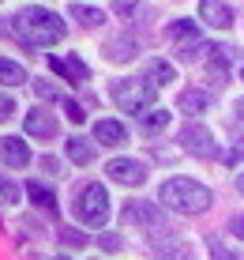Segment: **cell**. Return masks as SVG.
<instances>
[{"label": "cell", "instance_id": "3957f363", "mask_svg": "<svg viewBox=\"0 0 244 260\" xmlns=\"http://www.w3.org/2000/svg\"><path fill=\"white\" fill-rule=\"evenodd\" d=\"M113 102L120 106L124 113H147L150 106H154V98H158V87L150 83V79H116L113 83Z\"/></svg>", "mask_w": 244, "mask_h": 260}, {"label": "cell", "instance_id": "30bf717a", "mask_svg": "<svg viewBox=\"0 0 244 260\" xmlns=\"http://www.w3.org/2000/svg\"><path fill=\"white\" fill-rule=\"evenodd\" d=\"M26 132L38 136V140H53V136H57V117L45 113V110H30V113H26Z\"/></svg>", "mask_w": 244, "mask_h": 260}, {"label": "cell", "instance_id": "f1b7e54d", "mask_svg": "<svg viewBox=\"0 0 244 260\" xmlns=\"http://www.w3.org/2000/svg\"><path fill=\"white\" fill-rule=\"evenodd\" d=\"M15 113V102H12V94H0V121H8Z\"/></svg>", "mask_w": 244, "mask_h": 260}, {"label": "cell", "instance_id": "277c9868", "mask_svg": "<svg viewBox=\"0 0 244 260\" xmlns=\"http://www.w3.org/2000/svg\"><path fill=\"white\" fill-rule=\"evenodd\" d=\"M75 219L87 222V226H105V219H109V192H105V185L90 181L79 189L75 196Z\"/></svg>", "mask_w": 244, "mask_h": 260}, {"label": "cell", "instance_id": "7a4b0ae2", "mask_svg": "<svg viewBox=\"0 0 244 260\" xmlns=\"http://www.w3.org/2000/svg\"><path fill=\"white\" fill-rule=\"evenodd\" d=\"M158 196H161L166 208L184 211V215H195V211L211 208V192H207L199 181H192V177H173V181H166Z\"/></svg>", "mask_w": 244, "mask_h": 260}, {"label": "cell", "instance_id": "8992f818", "mask_svg": "<svg viewBox=\"0 0 244 260\" xmlns=\"http://www.w3.org/2000/svg\"><path fill=\"white\" fill-rule=\"evenodd\" d=\"M105 174H109L113 181H120V185H143L147 181V170H143V162H135V158H113V162L105 166Z\"/></svg>", "mask_w": 244, "mask_h": 260}, {"label": "cell", "instance_id": "836d02e7", "mask_svg": "<svg viewBox=\"0 0 244 260\" xmlns=\"http://www.w3.org/2000/svg\"><path fill=\"white\" fill-rule=\"evenodd\" d=\"M237 113H240V121H244V98H240V102H237Z\"/></svg>", "mask_w": 244, "mask_h": 260}, {"label": "cell", "instance_id": "d590c367", "mask_svg": "<svg viewBox=\"0 0 244 260\" xmlns=\"http://www.w3.org/2000/svg\"><path fill=\"white\" fill-rule=\"evenodd\" d=\"M240 76H244V72H240Z\"/></svg>", "mask_w": 244, "mask_h": 260}, {"label": "cell", "instance_id": "ba28073f", "mask_svg": "<svg viewBox=\"0 0 244 260\" xmlns=\"http://www.w3.org/2000/svg\"><path fill=\"white\" fill-rule=\"evenodd\" d=\"M0 162L23 170L26 162H30V147H26L19 136H4V140H0Z\"/></svg>", "mask_w": 244, "mask_h": 260}, {"label": "cell", "instance_id": "6da1fadb", "mask_svg": "<svg viewBox=\"0 0 244 260\" xmlns=\"http://www.w3.org/2000/svg\"><path fill=\"white\" fill-rule=\"evenodd\" d=\"M12 30L26 46L45 49V46H57V42L64 38V19H60L57 12H45V8H23V12H15Z\"/></svg>", "mask_w": 244, "mask_h": 260}, {"label": "cell", "instance_id": "ac0fdd59", "mask_svg": "<svg viewBox=\"0 0 244 260\" xmlns=\"http://www.w3.org/2000/svg\"><path fill=\"white\" fill-rule=\"evenodd\" d=\"M71 19H79L83 26H102L105 23V12H98V8H87V4H75V0H71Z\"/></svg>", "mask_w": 244, "mask_h": 260}, {"label": "cell", "instance_id": "9c48e42d", "mask_svg": "<svg viewBox=\"0 0 244 260\" xmlns=\"http://www.w3.org/2000/svg\"><path fill=\"white\" fill-rule=\"evenodd\" d=\"M124 222H135V226H158V222H161V211H158V204L135 200V204L124 208Z\"/></svg>", "mask_w": 244, "mask_h": 260}, {"label": "cell", "instance_id": "44dd1931", "mask_svg": "<svg viewBox=\"0 0 244 260\" xmlns=\"http://www.w3.org/2000/svg\"><path fill=\"white\" fill-rule=\"evenodd\" d=\"M173 79H177L173 64H166V60H150V83H154V87H161V83H173Z\"/></svg>", "mask_w": 244, "mask_h": 260}, {"label": "cell", "instance_id": "1f68e13d", "mask_svg": "<svg viewBox=\"0 0 244 260\" xmlns=\"http://www.w3.org/2000/svg\"><path fill=\"white\" fill-rule=\"evenodd\" d=\"M132 4H139V0H116V12H128Z\"/></svg>", "mask_w": 244, "mask_h": 260}, {"label": "cell", "instance_id": "d6986e66", "mask_svg": "<svg viewBox=\"0 0 244 260\" xmlns=\"http://www.w3.org/2000/svg\"><path fill=\"white\" fill-rule=\"evenodd\" d=\"M177 106H180L184 113H192V117H195V113H203L207 106H211V98H207L203 91H184V94L177 98Z\"/></svg>", "mask_w": 244, "mask_h": 260}, {"label": "cell", "instance_id": "83f0119b", "mask_svg": "<svg viewBox=\"0 0 244 260\" xmlns=\"http://www.w3.org/2000/svg\"><path fill=\"white\" fill-rule=\"evenodd\" d=\"M60 241H64V245H87V234H79V230H64V234H60Z\"/></svg>", "mask_w": 244, "mask_h": 260}, {"label": "cell", "instance_id": "d4e9b609", "mask_svg": "<svg viewBox=\"0 0 244 260\" xmlns=\"http://www.w3.org/2000/svg\"><path fill=\"white\" fill-rule=\"evenodd\" d=\"M169 38H195V23L192 19H177V23H169Z\"/></svg>", "mask_w": 244, "mask_h": 260}, {"label": "cell", "instance_id": "4316f807", "mask_svg": "<svg viewBox=\"0 0 244 260\" xmlns=\"http://www.w3.org/2000/svg\"><path fill=\"white\" fill-rule=\"evenodd\" d=\"M64 113H68L71 124H83L87 121V113H83V106H79V102H64Z\"/></svg>", "mask_w": 244, "mask_h": 260}, {"label": "cell", "instance_id": "7402d4cb", "mask_svg": "<svg viewBox=\"0 0 244 260\" xmlns=\"http://www.w3.org/2000/svg\"><path fill=\"white\" fill-rule=\"evenodd\" d=\"M105 53H109V60H132L135 53H139V46L124 38V42H109V49H105Z\"/></svg>", "mask_w": 244, "mask_h": 260}, {"label": "cell", "instance_id": "7c38bea8", "mask_svg": "<svg viewBox=\"0 0 244 260\" xmlns=\"http://www.w3.org/2000/svg\"><path fill=\"white\" fill-rule=\"evenodd\" d=\"M49 64H53V72H60V76L71 79V83H83V79L90 76L79 57H49Z\"/></svg>", "mask_w": 244, "mask_h": 260}, {"label": "cell", "instance_id": "e575fe53", "mask_svg": "<svg viewBox=\"0 0 244 260\" xmlns=\"http://www.w3.org/2000/svg\"><path fill=\"white\" fill-rule=\"evenodd\" d=\"M57 260H68V256H57Z\"/></svg>", "mask_w": 244, "mask_h": 260}, {"label": "cell", "instance_id": "4fadbf2b", "mask_svg": "<svg viewBox=\"0 0 244 260\" xmlns=\"http://www.w3.org/2000/svg\"><path fill=\"white\" fill-rule=\"evenodd\" d=\"M150 249L161 256V260H195L192 253V245H184V241H177V238H166V241H150Z\"/></svg>", "mask_w": 244, "mask_h": 260}, {"label": "cell", "instance_id": "d6a6232c", "mask_svg": "<svg viewBox=\"0 0 244 260\" xmlns=\"http://www.w3.org/2000/svg\"><path fill=\"white\" fill-rule=\"evenodd\" d=\"M237 189L244 192V170H240V174H237Z\"/></svg>", "mask_w": 244, "mask_h": 260}, {"label": "cell", "instance_id": "603a6c76", "mask_svg": "<svg viewBox=\"0 0 244 260\" xmlns=\"http://www.w3.org/2000/svg\"><path fill=\"white\" fill-rule=\"evenodd\" d=\"M0 204H19V185L0 174Z\"/></svg>", "mask_w": 244, "mask_h": 260}, {"label": "cell", "instance_id": "f546056e", "mask_svg": "<svg viewBox=\"0 0 244 260\" xmlns=\"http://www.w3.org/2000/svg\"><path fill=\"white\" fill-rule=\"evenodd\" d=\"M98 245H102V249H109V253H116V249H120V238H113V234H102V238H98Z\"/></svg>", "mask_w": 244, "mask_h": 260}, {"label": "cell", "instance_id": "ffe728a7", "mask_svg": "<svg viewBox=\"0 0 244 260\" xmlns=\"http://www.w3.org/2000/svg\"><path fill=\"white\" fill-rule=\"evenodd\" d=\"M166 124H169V113H166V110H147V113L139 117V128H143V132H161Z\"/></svg>", "mask_w": 244, "mask_h": 260}, {"label": "cell", "instance_id": "2e32d148", "mask_svg": "<svg viewBox=\"0 0 244 260\" xmlns=\"http://www.w3.org/2000/svg\"><path fill=\"white\" fill-rule=\"evenodd\" d=\"M26 196H30L38 208H45V211H57V196H53V189L49 185H42V181H30L26 185Z\"/></svg>", "mask_w": 244, "mask_h": 260}, {"label": "cell", "instance_id": "9a60e30c", "mask_svg": "<svg viewBox=\"0 0 244 260\" xmlns=\"http://www.w3.org/2000/svg\"><path fill=\"white\" fill-rule=\"evenodd\" d=\"M94 155H98V151H94V143H90V140H83V136H71L68 140V158L75 166H90V162H94Z\"/></svg>", "mask_w": 244, "mask_h": 260}, {"label": "cell", "instance_id": "8fae6325", "mask_svg": "<svg viewBox=\"0 0 244 260\" xmlns=\"http://www.w3.org/2000/svg\"><path fill=\"white\" fill-rule=\"evenodd\" d=\"M94 140H98V143H105V147H120V143L128 140V132H124V124H120V121L102 117V121L94 124Z\"/></svg>", "mask_w": 244, "mask_h": 260}, {"label": "cell", "instance_id": "cb8c5ba5", "mask_svg": "<svg viewBox=\"0 0 244 260\" xmlns=\"http://www.w3.org/2000/svg\"><path fill=\"white\" fill-rule=\"evenodd\" d=\"M207 249H211V256H214V260H240L237 253H233V249H225V245H222V238H214V234L207 238Z\"/></svg>", "mask_w": 244, "mask_h": 260}, {"label": "cell", "instance_id": "e0dca14e", "mask_svg": "<svg viewBox=\"0 0 244 260\" xmlns=\"http://www.w3.org/2000/svg\"><path fill=\"white\" fill-rule=\"evenodd\" d=\"M0 83H8V87L26 83V68L15 64V60H8V57H0Z\"/></svg>", "mask_w": 244, "mask_h": 260}, {"label": "cell", "instance_id": "52a82bcc", "mask_svg": "<svg viewBox=\"0 0 244 260\" xmlns=\"http://www.w3.org/2000/svg\"><path fill=\"white\" fill-rule=\"evenodd\" d=\"M199 19L207 26H218V30H229L233 23V8L225 0H199Z\"/></svg>", "mask_w": 244, "mask_h": 260}, {"label": "cell", "instance_id": "5bb4252c", "mask_svg": "<svg viewBox=\"0 0 244 260\" xmlns=\"http://www.w3.org/2000/svg\"><path fill=\"white\" fill-rule=\"evenodd\" d=\"M214 49L218 46H211V42H203L199 34H195V38H188V42L177 46V57L180 60H207V57H214Z\"/></svg>", "mask_w": 244, "mask_h": 260}, {"label": "cell", "instance_id": "5b68a950", "mask_svg": "<svg viewBox=\"0 0 244 260\" xmlns=\"http://www.w3.org/2000/svg\"><path fill=\"white\" fill-rule=\"evenodd\" d=\"M180 143H184V151H192V155H199V158H214L218 155L211 132H207L203 124H195V121H188L184 128H180Z\"/></svg>", "mask_w": 244, "mask_h": 260}, {"label": "cell", "instance_id": "4dcf8cb0", "mask_svg": "<svg viewBox=\"0 0 244 260\" xmlns=\"http://www.w3.org/2000/svg\"><path fill=\"white\" fill-rule=\"evenodd\" d=\"M233 234H240V238H244V215H240V219H233Z\"/></svg>", "mask_w": 244, "mask_h": 260}, {"label": "cell", "instance_id": "484cf974", "mask_svg": "<svg viewBox=\"0 0 244 260\" xmlns=\"http://www.w3.org/2000/svg\"><path fill=\"white\" fill-rule=\"evenodd\" d=\"M34 91H38V98H45V102H57V98H60V91H57L53 83H45V79L34 83Z\"/></svg>", "mask_w": 244, "mask_h": 260}]
</instances>
